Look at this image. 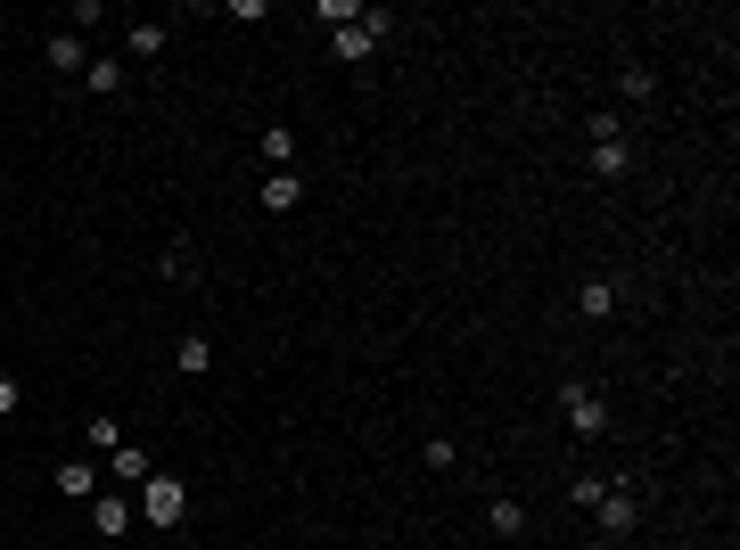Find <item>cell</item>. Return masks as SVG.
Masks as SVG:
<instances>
[{
  "instance_id": "13",
  "label": "cell",
  "mask_w": 740,
  "mask_h": 550,
  "mask_svg": "<svg viewBox=\"0 0 740 550\" xmlns=\"http://www.w3.org/2000/svg\"><path fill=\"white\" fill-rule=\"evenodd\" d=\"M173 370H182V378H206V370H214V346H206V337L189 329L182 346H173Z\"/></svg>"
},
{
  "instance_id": "7",
  "label": "cell",
  "mask_w": 740,
  "mask_h": 550,
  "mask_svg": "<svg viewBox=\"0 0 740 550\" xmlns=\"http://www.w3.org/2000/svg\"><path fill=\"white\" fill-rule=\"evenodd\" d=\"M99 485H108V477H99L91 460H58V493H66V501H99Z\"/></svg>"
},
{
  "instance_id": "22",
  "label": "cell",
  "mask_w": 740,
  "mask_h": 550,
  "mask_svg": "<svg viewBox=\"0 0 740 550\" xmlns=\"http://www.w3.org/2000/svg\"><path fill=\"white\" fill-rule=\"evenodd\" d=\"M17 403H25V386L9 378V370H0V420H17Z\"/></svg>"
},
{
  "instance_id": "19",
  "label": "cell",
  "mask_w": 740,
  "mask_h": 550,
  "mask_svg": "<svg viewBox=\"0 0 740 550\" xmlns=\"http://www.w3.org/2000/svg\"><path fill=\"white\" fill-rule=\"evenodd\" d=\"M99 17H108V0H74V9H66V34H83V25H99Z\"/></svg>"
},
{
  "instance_id": "2",
  "label": "cell",
  "mask_w": 740,
  "mask_h": 550,
  "mask_svg": "<svg viewBox=\"0 0 740 550\" xmlns=\"http://www.w3.org/2000/svg\"><path fill=\"white\" fill-rule=\"evenodd\" d=\"M592 526L609 534V542H626V534L642 526V493H633L626 477H609V485H601V501H592Z\"/></svg>"
},
{
  "instance_id": "1",
  "label": "cell",
  "mask_w": 740,
  "mask_h": 550,
  "mask_svg": "<svg viewBox=\"0 0 740 550\" xmlns=\"http://www.w3.org/2000/svg\"><path fill=\"white\" fill-rule=\"evenodd\" d=\"M559 420H568V436H609V403H601V386L584 378H559Z\"/></svg>"
},
{
  "instance_id": "8",
  "label": "cell",
  "mask_w": 740,
  "mask_h": 550,
  "mask_svg": "<svg viewBox=\"0 0 740 550\" xmlns=\"http://www.w3.org/2000/svg\"><path fill=\"white\" fill-rule=\"evenodd\" d=\"M485 526H494V542H518V534H527V501L494 493V501H485Z\"/></svg>"
},
{
  "instance_id": "4",
  "label": "cell",
  "mask_w": 740,
  "mask_h": 550,
  "mask_svg": "<svg viewBox=\"0 0 740 550\" xmlns=\"http://www.w3.org/2000/svg\"><path fill=\"white\" fill-rule=\"evenodd\" d=\"M148 477H157V460H148V443H115V452H108V485H148Z\"/></svg>"
},
{
  "instance_id": "3",
  "label": "cell",
  "mask_w": 740,
  "mask_h": 550,
  "mask_svg": "<svg viewBox=\"0 0 740 550\" xmlns=\"http://www.w3.org/2000/svg\"><path fill=\"white\" fill-rule=\"evenodd\" d=\"M140 510H148V526H182V510H189V485L157 468V477L140 485Z\"/></svg>"
},
{
  "instance_id": "6",
  "label": "cell",
  "mask_w": 740,
  "mask_h": 550,
  "mask_svg": "<svg viewBox=\"0 0 740 550\" xmlns=\"http://www.w3.org/2000/svg\"><path fill=\"white\" fill-rule=\"evenodd\" d=\"M91 534H99V542L132 534V501H124V493H99V501H91Z\"/></svg>"
},
{
  "instance_id": "11",
  "label": "cell",
  "mask_w": 740,
  "mask_h": 550,
  "mask_svg": "<svg viewBox=\"0 0 740 550\" xmlns=\"http://www.w3.org/2000/svg\"><path fill=\"white\" fill-rule=\"evenodd\" d=\"M617 99H626V108H650V99H658V74L650 66H617Z\"/></svg>"
},
{
  "instance_id": "15",
  "label": "cell",
  "mask_w": 740,
  "mask_h": 550,
  "mask_svg": "<svg viewBox=\"0 0 740 550\" xmlns=\"http://www.w3.org/2000/svg\"><path fill=\"white\" fill-rule=\"evenodd\" d=\"M288 157H296V132H288V124H263V165L288 173Z\"/></svg>"
},
{
  "instance_id": "20",
  "label": "cell",
  "mask_w": 740,
  "mask_h": 550,
  "mask_svg": "<svg viewBox=\"0 0 740 550\" xmlns=\"http://www.w3.org/2000/svg\"><path fill=\"white\" fill-rule=\"evenodd\" d=\"M420 460H428V468H436V477H444V468H453V460H461V452H453V436H428V452H420Z\"/></svg>"
},
{
  "instance_id": "18",
  "label": "cell",
  "mask_w": 740,
  "mask_h": 550,
  "mask_svg": "<svg viewBox=\"0 0 740 550\" xmlns=\"http://www.w3.org/2000/svg\"><path fill=\"white\" fill-rule=\"evenodd\" d=\"M115 83H124V66H115V58H91V66H83V91H115Z\"/></svg>"
},
{
  "instance_id": "16",
  "label": "cell",
  "mask_w": 740,
  "mask_h": 550,
  "mask_svg": "<svg viewBox=\"0 0 740 550\" xmlns=\"http://www.w3.org/2000/svg\"><path fill=\"white\" fill-rule=\"evenodd\" d=\"M584 140H592V148H601V140H626V115H617V108H592Z\"/></svg>"
},
{
  "instance_id": "17",
  "label": "cell",
  "mask_w": 740,
  "mask_h": 550,
  "mask_svg": "<svg viewBox=\"0 0 740 550\" xmlns=\"http://www.w3.org/2000/svg\"><path fill=\"white\" fill-rule=\"evenodd\" d=\"M83 436H91V452H115V443H124V427H115L108 411H91V420H83Z\"/></svg>"
},
{
  "instance_id": "12",
  "label": "cell",
  "mask_w": 740,
  "mask_h": 550,
  "mask_svg": "<svg viewBox=\"0 0 740 550\" xmlns=\"http://www.w3.org/2000/svg\"><path fill=\"white\" fill-rule=\"evenodd\" d=\"M576 312H584V321H609L617 312V279H584V288H576Z\"/></svg>"
},
{
  "instance_id": "5",
  "label": "cell",
  "mask_w": 740,
  "mask_h": 550,
  "mask_svg": "<svg viewBox=\"0 0 740 550\" xmlns=\"http://www.w3.org/2000/svg\"><path fill=\"white\" fill-rule=\"evenodd\" d=\"M296 205H305V173H263V214H296Z\"/></svg>"
},
{
  "instance_id": "21",
  "label": "cell",
  "mask_w": 740,
  "mask_h": 550,
  "mask_svg": "<svg viewBox=\"0 0 740 550\" xmlns=\"http://www.w3.org/2000/svg\"><path fill=\"white\" fill-rule=\"evenodd\" d=\"M157 272H165V279H189V247H182V239H173V247H165V255H157Z\"/></svg>"
},
{
  "instance_id": "14",
  "label": "cell",
  "mask_w": 740,
  "mask_h": 550,
  "mask_svg": "<svg viewBox=\"0 0 740 550\" xmlns=\"http://www.w3.org/2000/svg\"><path fill=\"white\" fill-rule=\"evenodd\" d=\"M124 41H132V58H165L173 25H124Z\"/></svg>"
},
{
  "instance_id": "10",
  "label": "cell",
  "mask_w": 740,
  "mask_h": 550,
  "mask_svg": "<svg viewBox=\"0 0 740 550\" xmlns=\"http://www.w3.org/2000/svg\"><path fill=\"white\" fill-rule=\"evenodd\" d=\"M626 173H633V148L626 140H601V148H592V182H626Z\"/></svg>"
},
{
  "instance_id": "9",
  "label": "cell",
  "mask_w": 740,
  "mask_h": 550,
  "mask_svg": "<svg viewBox=\"0 0 740 550\" xmlns=\"http://www.w3.org/2000/svg\"><path fill=\"white\" fill-rule=\"evenodd\" d=\"M50 66L66 74V83H83V66H91V50H83V34H50Z\"/></svg>"
}]
</instances>
